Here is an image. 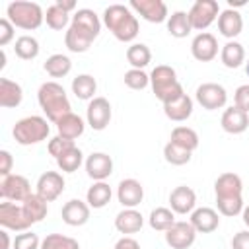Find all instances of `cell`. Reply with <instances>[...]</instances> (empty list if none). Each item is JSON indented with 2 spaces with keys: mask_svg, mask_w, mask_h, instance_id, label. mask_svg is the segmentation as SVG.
Returning a JSON list of instances; mask_svg holds the SVG:
<instances>
[{
  "mask_svg": "<svg viewBox=\"0 0 249 249\" xmlns=\"http://www.w3.org/2000/svg\"><path fill=\"white\" fill-rule=\"evenodd\" d=\"M86 171L93 181H105L113 173V160L105 152H93L86 160Z\"/></svg>",
  "mask_w": 249,
  "mask_h": 249,
  "instance_id": "obj_15",
  "label": "cell"
},
{
  "mask_svg": "<svg viewBox=\"0 0 249 249\" xmlns=\"http://www.w3.org/2000/svg\"><path fill=\"white\" fill-rule=\"evenodd\" d=\"M41 249H80V243L62 233H49L41 241Z\"/></svg>",
  "mask_w": 249,
  "mask_h": 249,
  "instance_id": "obj_41",
  "label": "cell"
},
{
  "mask_svg": "<svg viewBox=\"0 0 249 249\" xmlns=\"http://www.w3.org/2000/svg\"><path fill=\"white\" fill-rule=\"evenodd\" d=\"M231 249H249V230L237 231L231 239Z\"/></svg>",
  "mask_w": 249,
  "mask_h": 249,
  "instance_id": "obj_50",
  "label": "cell"
},
{
  "mask_svg": "<svg viewBox=\"0 0 249 249\" xmlns=\"http://www.w3.org/2000/svg\"><path fill=\"white\" fill-rule=\"evenodd\" d=\"M33 222L27 218L25 210L21 204L4 200L0 204V226L4 230H12V231H27V228Z\"/></svg>",
  "mask_w": 249,
  "mask_h": 249,
  "instance_id": "obj_7",
  "label": "cell"
},
{
  "mask_svg": "<svg viewBox=\"0 0 249 249\" xmlns=\"http://www.w3.org/2000/svg\"><path fill=\"white\" fill-rule=\"evenodd\" d=\"M111 195V187L105 181H95L86 193V202L89 204V208H103L109 204Z\"/></svg>",
  "mask_w": 249,
  "mask_h": 249,
  "instance_id": "obj_29",
  "label": "cell"
},
{
  "mask_svg": "<svg viewBox=\"0 0 249 249\" xmlns=\"http://www.w3.org/2000/svg\"><path fill=\"white\" fill-rule=\"evenodd\" d=\"M233 101H235V107L245 111L249 115V84H243L235 89L233 93Z\"/></svg>",
  "mask_w": 249,
  "mask_h": 249,
  "instance_id": "obj_47",
  "label": "cell"
},
{
  "mask_svg": "<svg viewBox=\"0 0 249 249\" xmlns=\"http://www.w3.org/2000/svg\"><path fill=\"white\" fill-rule=\"evenodd\" d=\"M241 191H243V183H241V177L228 171V173H222L216 183H214V193H216V198H231V196H241Z\"/></svg>",
  "mask_w": 249,
  "mask_h": 249,
  "instance_id": "obj_20",
  "label": "cell"
},
{
  "mask_svg": "<svg viewBox=\"0 0 249 249\" xmlns=\"http://www.w3.org/2000/svg\"><path fill=\"white\" fill-rule=\"evenodd\" d=\"M54 124H56L58 136H62V138H66V140H74V138L82 136V134H84V128H86L84 119H82L80 115H76V113L64 115V117L58 119Z\"/></svg>",
  "mask_w": 249,
  "mask_h": 249,
  "instance_id": "obj_24",
  "label": "cell"
},
{
  "mask_svg": "<svg viewBox=\"0 0 249 249\" xmlns=\"http://www.w3.org/2000/svg\"><path fill=\"white\" fill-rule=\"evenodd\" d=\"M117 198L124 208H134L144 198V187L136 179H123L117 187Z\"/></svg>",
  "mask_w": 249,
  "mask_h": 249,
  "instance_id": "obj_16",
  "label": "cell"
},
{
  "mask_svg": "<svg viewBox=\"0 0 249 249\" xmlns=\"http://www.w3.org/2000/svg\"><path fill=\"white\" fill-rule=\"evenodd\" d=\"M191 154L193 152H189V150H185V148H181V146H177L173 142H167L165 148H163V158L171 165H185V163H189L191 161Z\"/></svg>",
  "mask_w": 249,
  "mask_h": 249,
  "instance_id": "obj_42",
  "label": "cell"
},
{
  "mask_svg": "<svg viewBox=\"0 0 249 249\" xmlns=\"http://www.w3.org/2000/svg\"><path fill=\"white\" fill-rule=\"evenodd\" d=\"M167 31H169V35L171 37H175V39H183V37H187L191 31H193V27H191V21H189V14L187 12H173L171 16H169V19H167Z\"/></svg>",
  "mask_w": 249,
  "mask_h": 249,
  "instance_id": "obj_32",
  "label": "cell"
},
{
  "mask_svg": "<svg viewBox=\"0 0 249 249\" xmlns=\"http://www.w3.org/2000/svg\"><path fill=\"white\" fill-rule=\"evenodd\" d=\"M163 113L169 121H175V123H183L191 117L193 113V99L185 93L181 95L179 99L175 101H169V103H163Z\"/></svg>",
  "mask_w": 249,
  "mask_h": 249,
  "instance_id": "obj_26",
  "label": "cell"
},
{
  "mask_svg": "<svg viewBox=\"0 0 249 249\" xmlns=\"http://www.w3.org/2000/svg\"><path fill=\"white\" fill-rule=\"evenodd\" d=\"M21 206H23L27 218H29L33 224L41 222V220L47 216V210H49V208H47V200H43L37 193H31V195L21 202Z\"/></svg>",
  "mask_w": 249,
  "mask_h": 249,
  "instance_id": "obj_34",
  "label": "cell"
},
{
  "mask_svg": "<svg viewBox=\"0 0 249 249\" xmlns=\"http://www.w3.org/2000/svg\"><path fill=\"white\" fill-rule=\"evenodd\" d=\"M49 154L54 156V158H60L64 152H68L70 148H74V140H66L62 136H54L49 140Z\"/></svg>",
  "mask_w": 249,
  "mask_h": 249,
  "instance_id": "obj_46",
  "label": "cell"
},
{
  "mask_svg": "<svg viewBox=\"0 0 249 249\" xmlns=\"http://www.w3.org/2000/svg\"><path fill=\"white\" fill-rule=\"evenodd\" d=\"M124 84H126L130 89H144V88L150 84V76H148L144 70L130 68L128 72H124Z\"/></svg>",
  "mask_w": 249,
  "mask_h": 249,
  "instance_id": "obj_44",
  "label": "cell"
},
{
  "mask_svg": "<svg viewBox=\"0 0 249 249\" xmlns=\"http://www.w3.org/2000/svg\"><path fill=\"white\" fill-rule=\"evenodd\" d=\"M43 68L51 78H64L72 70V60L66 54H51Z\"/></svg>",
  "mask_w": 249,
  "mask_h": 249,
  "instance_id": "obj_35",
  "label": "cell"
},
{
  "mask_svg": "<svg viewBox=\"0 0 249 249\" xmlns=\"http://www.w3.org/2000/svg\"><path fill=\"white\" fill-rule=\"evenodd\" d=\"M72 25L82 27L84 31L91 33L93 37H97L99 31H101V21H99L97 14H95L93 10H88V8H80V10H76V14L72 16Z\"/></svg>",
  "mask_w": 249,
  "mask_h": 249,
  "instance_id": "obj_28",
  "label": "cell"
},
{
  "mask_svg": "<svg viewBox=\"0 0 249 249\" xmlns=\"http://www.w3.org/2000/svg\"><path fill=\"white\" fill-rule=\"evenodd\" d=\"M62 191H64V179L58 171H45L37 179V195L47 202L56 200L62 195Z\"/></svg>",
  "mask_w": 249,
  "mask_h": 249,
  "instance_id": "obj_13",
  "label": "cell"
},
{
  "mask_svg": "<svg viewBox=\"0 0 249 249\" xmlns=\"http://www.w3.org/2000/svg\"><path fill=\"white\" fill-rule=\"evenodd\" d=\"M169 142H173V144L193 152V150L198 148V134L193 128H189V126H175L171 130V140Z\"/></svg>",
  "mask_w": 249,
  "mask_h": 249,
  "instance_id": "obj_36",
  "label": "cell"
},
{
  "mask_svg": "<svg viewBox=\"0 0 249 249\" xmlns=\"http://www.w3.org/2000/svg\"><path fill=\"white\" fill-rule=\"evenodd\" d=\"M126 60L132 68L142 70L144 66H148L152 62V51L144 43H134L126 49Z\"/></svg>",
  "mask_w": 249,
  "mask_h": 249,
  "instance_id": "obj_33",
  "label": "cell"
},
{
  "mask_svg": "<svg viewBox=\"0 0 249 249\" xmlns=\"http://www.w3.org/2000/svg\"><path fill=\"white\" fill-rule=\"evenodd\" d=\"M115 249H140V243L132 237H121L117 243H115Z\"/></svg>",
  "mask_w": 249,
  "mask_h": 249,
  "instance_id": "obj_51",
  "label": "cell"
},
{
  "mask_svg": "<svg viewBox=\"0 0 249 249\" xmlns=\"http://www.w3.org/2000/svg\"><path fill=\"white\" fill-rule=\"evenodd\" d=\"M12 165H14L12 154L8 150H0V175L2 177L12 175Z\"/></svg>",
  "mask_w": 249,
  "mask_h": 249,
  "instance_id": "obj_49",
  "label": "cell"
},
{
  "mask_svg": "<svg viewBox=\"0 0 249 249\" xmlns=\"http://www.w3.org/2000/svg\"><path fill=\"white\" fill-rule=\"evenodd\" d=\"M196 101L202 105V109L206 111H214V109H222L228 101V93L224 89V86L214 84V82H206L202 86L196 88Z\"/></svg>",
  "mask_w": 249,
  "mask_h": 249,
  "instance_id": "obj_9",
  "label": "cell"
},
{
  "mask_svg": "<svg viewBox=\"0 0 249 249\" xmlns=\"http://www.w3.org/2000/svg\"><path fill=\"white\" fill-rule=\"evenodd\" d=\"M241 216H243V224L249 228V204H247V206H243V212H241Z\"/></svg>",
  "mask_w": 249,
  "mask_h": 249,
  "instance_id": "obj_54",
  "label": "cell"
},
{
  "mask_svg": "<svg viewBox=\"0 0 249 249\" xmlns=\"http://www.w3.org/2000/svg\"><path fill=\"white\" fill-rule=\"evenodd\" d=\"M95 91H97V82L91 74H80L72 80V93L78 99H84V101L89 99L91 101Z\"/></svg>",
  "mask_w": 249,
  "mask_h": 249,
  "instance_id": "obj_31",
  "label": "cell"
},
{
  "mask_svg": "<svg viewBox=\"0 0 249 249\" xmlns=\"http://www.w3.org/2000/svg\"><path fill=\"white\" fill-rule=\"evenodd\" d=\"M150 84H152V89H154L156 97L161 103H169V101H175L181 95H185L183 86L179 84L175 70L171 66H167V64H160V66H156L152 70Z\"/></svg>",
  "mask_w": 249,
  "mask_h": 249,
  "instance_id": "obj_3",
  "label": "cell"
},
{
  "mask_svg": "<svg viewBox=\"0 0 249 249\" xmlns=\"http://www.w3.org/2000/svg\"><path fill=\"white\" fill-rule=\"evenodd\" d=\"M245 72H247V76H249V58H247V62H245Z\"/></svg>",
  "mask_w": 249,
  "mask_h": 249,
  "instance_id": "obj_55",
  "label": "cell"
},
{
  "mask_svg": "<svg viewBox=\"0 0 249 249\" xmlns=\"http://www.w3.org/2000/svg\"><path fill=\"white\" fill-rule=\"evenodd\" d=\"M14 39V25L8 18L0 19V47H6Z\"/></svg>",
  "mask_w": 249,
  "mask_h": 249,
  "instance_id": "obj_48",
  "label": "cell"
},
{
  "mask_svg": "<svg viewBox=\"0 0 249 249\" xmlns=\"http://www.w3.org/2000/svg\"><path fill=\"white\" fill-rule=\"evenodd\" d=\"M191 53L198 62H210L218 54V41L212 33L202 31L191 43Z\"/></svg>",
  "mask_w": 249,
  "mask_h": 249,
  "instance_id": "obj_14",
  "label": "cell"
},
{
  "mask_svg": "<svg viewBox=\"0 0 249 249\" xmlns=\"http://www.w3.org/2000/svg\"><path fill=\"white\" fill-rule=\"evenodd\" d=\"M16 54L21 58V60H33L37 58L39 54V43L35 37L31 35H21L18 41H16V47H14Z\"/></svg>",
  "mask_w": 249,
  "mask_h": 249,
  "instance_id": "obj_38",
  "label": "cell"
},
{
  "mask_svg": "<svg viewBox=\"0 0 249 249\" xmlns=\"http://www.w3.org/2000/svg\"><path fill=\"white\" fill-rule=\"evenodd\" d=\"M84 161V154L80 148H70L68 152H64L60 158H56V165L64 171V173H74Z\"/></svg>",
  "mask_w": 249,
  "mask_h": 249,
  "instance_id": "obj_39",
  "label": "cell"
},
{
  "mask_svg": "<svg viewBox=\"0 0 249 249\" xmlns=\"http://www.w3.org/2000/svg\"><path fill=\"white\" fill-rule=\"evenodd\" d=\"M23 91L18 82H12L10 78H0V107L14 109L21 103Z\"/></svg>",
  "mask_w": 249,
  "mask_h": 249,
  "instance_id": "obj_25",
  "label": "cell"
},
{
  "mask_svg": "<svg viewBox=\"0 0 249 249\" xmlns=\"http://www.w3.org/2000/svg\"><path fill=\"white\" fill-rule=\"evenodd\" d=\"M189 222L193 224V228L196 230V233H212L220 226L218 212L214 208H208V206H202V208L193 210Z\"/></svg>",
  "mask_w": 249,
  "mask_h": 249,
  "instance_id": "obj_19",
  "label": "cell"
},
{
  "mask_svg": "<svg viewBox=\"0 0 249 249\" xmlns=\"http://www.w3.org/2000/svg\"><path fill=\"white\" fill-rule=\"evenodd\" d=\"M128 8L150 23H161L167 19V6L161 0H130Z\"/></svg>",
  "mask_w": 249,
  "mask_h": 249,
  "instance_id": "obj_11",
  "label": "cell"
},
{
  "mask_svg": "<svg viewBox=\"0 0 249 249\" xmlns=\"http://www.w3.org/2000/svg\"><path fill=\"white\" fill-rule=\"evenodd\" d=\"M142 224H144V218L134 208H124L115 218V228L121 233H136L142 230Z\"/></svg>",
  "mask_w": 249,
  "mask_h": 249,
  "instance_id": "obj_27",
  "label": "cell"
},
{
  "mask_svg": "<svg viewBox=\"0 0 249 249\" xmlns=\"http://www.w3.org/2000/svg\"><path fill=\"white\" fill-rule=\"evenodd\" d=\"M220 58H222V64L226 68H237V66H241L245 62V49L237 41H228L222 47Z\"/></svg>",
  "mask_w": 249,
  "mask_h": 249,
  "instance_id": "obj_30",
  "label": "cell"
},
{
  "mask_svg": "<svg viewBox=\"0 0 249 249\" xmlns=\"http://www.w3.org/2000/svg\"><path fill=\"white\" fill-rule=\"evenodd\" d=\"M103 23L115 35V39L123 43H130L138 35V19L128 6H123V4L107 6L103 12Z\"/></svg>",
  "mask_w": 249,
  "mask_h": 249,
  "instance_id": "obj_1",
  "label": "cell"
},
{
  "mask_svg": "<svg viewBox=\"0 0 249 249\" xmlns=\"http://www.w3.org/2000/svg\"><path fill=\"white\" fill-rule=\"evenodd\" d=\"M0 195L4 200L10 202H23L31 195V185L23 175L12 173L8 177H2L0 181Z\"/></svg>",
  "mask_w": 249,
  "mask_h": 249,
  "instance_id": "obj_8",
  "label": "cell"
},
{
  "mask_svg": "<svg viewBox=\"0 0 249 249\" xmlns=\"http://www.w3.org/2000/svg\"><path fill=\"white\" fill-rule=\"evenodd\" d=\"M37 101L41 105V109L45 111L47 119L56 123L58 119H62L64 115L72 113L70 109V101H68V95L64 91V88L56 82H45L41 84L39 91H37Z\"/></svg>",
  "mask_w": 249,
  "mask_h": 249,
  "instance_id": "obj_2",
  "label": "cell"
},
{
  "mask_svg": "<svg viewBox=\"0 0 249 249\" xmlns=\"http://www.w3.org/2000/svg\"><path fill=\"white\" fill-rule=\"evenodd\" d=\"M196 230L193 228L191 222H175L167 231H165V243L171 249H189L195 243Z\"/></svg>",
  "mask_w": 249,
  "mask_h": 249,
  "instance_id": "obj_10",
  "label": "cell"
},
{
  "mask_svg": "<svg viewBox=\"0 0 249 249\" xmlns=\"http://www.w3.org/2000/svg\"><path fill=\"white\" fill-rule=\"evenodd\" d=\"M6 16H8V19L12 21L14 27H19V29H25V31L37 29L45 19V14H43L41 6L35 4V2H25V0H16V2L8 4Z\"/></svg>",
  "mask_w": 249,
  "mask_h": 249,
  "instance_id": "obj_4",
  "label": "cell"
},
{
  "mask_svg": "<svg viewBox=\"0 0 249 249\" xmlns=\"http://www.w3.org/2000/svg\"><path fill=\"white\" fill-rule=\"evenodd\" d=\"M220 124H222V128H224L226 132H230V134H241V132H245L247 126H249V115L233 105V107H230V109L224 111Z\"/></svg>",
  "mask_w": 249,
  "mask_h": 249,
  "instance_id": "obj_22",
  "label": "cell"
},
{
  "mask_svg": "<svg viewBox=\"0 0 249 249\" xmlns=\"http://www.w3.org/2000/svg\"><path fill=\"white\" fill-rule=\"evenodd\" d=\"M56 4H58L64 12H72V10H76V2H72V0H68V2H64V0H56Z\"/></svg>",
  "mask_w": 249,
  "mask_h": 249,
  "instance_id": "obj_52",
  "label": "cell"
},
{
  "mask_svg": "<svg viewBox=\"0 0 249 249\" xmlns=\"http://www.w3.org/2000/svg\"><path fill=\"white\" fill-rule=\"evenodd\" d=\"M169 204H171V210L175 214H189L195 210V204H196V195L191 187L187 185H179L171 191L169 195Z\"/></svg>",
  "mask_w": 249,
  "mask_h": 249,
  "instance_id": "obj_18",
  "label": "cell"
},
{
  "mask_svg": "<svg viewBox=\"0 0 249 249\" xmlns=\"http://www.w3.org/2000/svg\"><path fill=\"white\" fill-rule=\"evenodd\" d=\"M189 14V21H191V27L196 29V31H204L206 27H210L216 18L220 16V6L216 0H196L191 10L187 12Z\"/></svg>",
  "mask_w": 249,
  "mask_h": 249,
  "instance_id": "obj_6",
  "label": "cell"
},
{
  "mask_svg": "<svg viewBox=\"0 0 249 249\" xmlns=\"http://www.w3.org/2000/svg\"><path fill=\"white\" fill-rule=\"evenodd\" d=\"M68 19H70L68 12H64L56 2H54L53 6L47 8L45 21H47V25H49L51 29H54V31H62V29L68 25Z\"/></svg>",
  "mask_w": 249,
  "mask_h": 249,
  "instance_id": "obj_40",
  "label": "cell"
},
{
  "mask_svg": "<svg viewBox=\"0 0 249 249\" xmlns=\"http://www.w3.org/2000/svg\"><path fill=\"white\" fill-rule=\"evenodd\" d=\"M12 249H41V241L37 237V233L33 231H23L19 235H16Z\"/></svg>",
  "mask_w": 249,
  "mask_h": 249,
  "instance_id": "obj_45",
  "label": "cell"
},
{
  "mask_svg": "<svg viewBox=\"0 0 249 249\" xmlns=\"http://www.w3.org/2000/svg\"><path fill=\"white\" fill-rule=\"evenodd\" d=\"M0 237H2V247L0 249H10V235H8L6 230L0 231Z\"/></svg>",
  "mask_w": 249,
  "mask_h": 249,
  "instance_id": "obj_53",
  "label": "cell"
},
{
  "mask_svg": "<svg viewBox=\"0 0 249 249\" xmlns=\"http://www.w3.org/2000/svg\"><path fill=\"white\" fill-rule=\"evenodd\" d=\"M86 119H88V124L93 130L107 128V124L111 121V103L105 97H93L89 101V105H88Z\"/></svg>",
  "mask_w": 249,
  "mask_h": 249,
  "instance_id": "obj_12",
  "label": "cell"
},
{
  "mask_svg": "<svg viewBox=\"0 0 249 249\" xmlns=\"http://www.w3.org/2000/svg\"><path fill=\"white\" fill-rule=\"evenodd\" d=\"M243 29V18L237 10L228 8L224 12H220L218 16V31L226 37V39H233L241 33Z\"/></svg>",
  "mask_w": 249,
  "mask_h": 249,
  "instance_id": "obj_21",
  "label": "cell"
},
{
  "mask_svg": "<svg viewBox=\"0 0 249 249\" xmlns=\"http://www.w3.org/2000/svg\"><path fill=\"white\" fill-rule=\"evenodd\" d=\"M93 39H95V37H93L91 33H88V31H84L82 27L72 25V23H70V27H68V31H66V35H64L66 49L72 51V53H86V51L91 47Z\"/></svg>",
  "mask_w": 249,
  "mask_h": 249,
  "instance_id": "obj_23",
  "label": "cell"
},
{
  "mask_svg": "<svg viewBox=\"0 0 249 249\" xmlns=\"http://www.w3.org/2000/svg\"><path fill=\"white\" fill-rule=\"evenodd\" d=\"M60 216H62V222L68 226H74V228L84 226L89 220V204L80 198H72L62 206Z\"/></svg>",
  "mask_w": 249,
  "mask_h": 249,
  "instance_id": "obj_17",
  "label": "cell"
},
{
  "mask_svg": "<svg viewBox=\"0 0 249 249\" xmlns=\"http://www.w3.org/2000/svg\"><path fill=\"white\" fill-rule=\"evenodd\" d=\"M175 224V212L165 208V206H160V208H154L150 212V226L158 231H167L171 226Z\"/></svg>",
  "mask_w": 249,
  "mask_h": 249,
  "instance_id": "obj_37",
  "label": "cell"
},
{
  "mask_svg": "<svg viewBox=\"0 0 249 249\" xmlns=\"http://www.w3.org/2000/svg\"><path fill=\"white\" fill-rule=\"evenodd\" d=\"M49 124L47 119L39 117V115H31V117H23L14 124V138L18 144L21 146H31V144H39L49 136Z\"/></svg>",
  "mask_w": 249,
  "mask_h": 249,
  "instance_id": "obj_5",
  "label": "cell"
},
{
  "mask_svg": "<svg viewBox=\"0 0 249 249\" xmlns=\"http://www.w3.org/2000/svg\"><path fill=\"white\" fill-rule=\"evenodd\" d=\"M218 212L224 216H237L243 212V198L241 196H231V198H216Z\"/></svg>",
  "mask_w": 249,
  "mask_h": 249,
  "instance_id": "obj_43",
  "label": "cell"
}]
</instances>
